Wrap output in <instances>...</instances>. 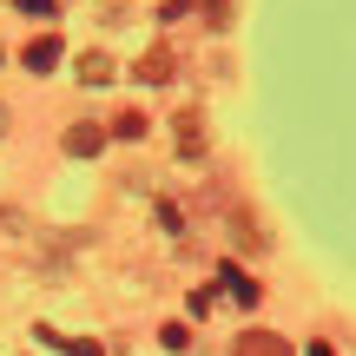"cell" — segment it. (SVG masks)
Masks as SVG:
<instances>
[{"label": "cell", "instance_id": "8992f818", "mask_svg": "<svg viewBox=\"0 0 356 356\" xmlns=\"http://www.w3.org/2000/svg\"><path fill=\"white\" fill-rule=\"evenodd\" d=\"M218 284H225V291H231V297H238V304H244V310H251V304H257V297H264V284H257V277H251V270H231V264H225V270H218Z\"/></svg>", "mask_w": 356, "mask_h": 356}, {"label": "cell", "instance_id": "6da1fadb", "mask_svg": "<svg viewBox=\"0 0 356 356\" xmlns=\"http://www.w3.org/2000/svg\"><path fill=\"white\" fill-rule=\"evenodd\" d=\"M231 356H297V350H291V337H277V330H244L238 343H231Z\"/></svg>", "mask_w": 356, "mask_h": 356}, {"label": "cell", "instance_id": "277c9868", "mask_svg": "<svg viewBox=\"0 0 356 356\" xmlns=\"http://www.w3.org/2000/svg\"><path fill=\"white\" fill-rule=\"evenodd\" d=\"M60 53H66V47H60V33H40L33 47L20 53V66H26V73H53V66H60Z\"/></svg>", "mask_w": 356, "mask_h": 356}, {"label": "cell", "instance_id": "8fae6325", "mask_svg": "<svg viewBox=\"0 0 356 356\" xmlns=\"http://www.w3.org/2000/svg\"><path fill=\"white\" fill-rule=\"evenodd\" d=\"M191 13V0H165V7H159V20H185Z\"/></svg>", "mask_w": 356, "mask_h": 356}, {"label": "cell", "instance_id": "7a4b0ae2", "mask_svg": "<svg viewBox=\"0 0 356 356\" xmlns=\"http://www.w3.org/2000/svg\"><path fill=\"white\" fill-rule=\"evenodd\" d=\"M172 139H178V159H204V145H211L198 113H178V119H172Z\"/></svg>", "mask_w": 356, "mask_h": 356}, {"label": "cell", "instance_id": "5b68a950", "mask_svg": "<svg viewBox=\"0 0 356 356\" xmlns=\"http://www.w3.org/2000/svg\"><path fill=\"white\" fill-rule=\"evenodd\" d=\"M172 73H178V53L172 47H152L139 66H132V79H145V86H159V79H172Z\"/></svg>", "mask_w": 356, "mask_h": 356}, {"label": "cell", "instance_id": "9c48e42d", "mask_svg": "<svg viewBox=\"0 0 356 356\" xmlns=\"http://www.w3.org/2000/svg\"><path fill=\"white\" fill-rule=\"evenodd\" d=\"M113 132H119V139H139V132H145V113H132V106H126V113L113 119Z\"/></svg>", "mask_w": 356, "mask_h": 356}, {"label": "cell", "instance_id": "4fadbf2b", "mask_svg": "<svg viewBox=\"0 0 356 356\" xmlns=\"http://www.w3.org/2000/svg\"><path fill=\"white\" fill-rule=\"evenodd\" d=\"M304 356H337V350H330V343H310V350H304Z\"/></svg>", "mask_w": 356, "mask_h": 356}, {"label": "cell", "instance_id": "30bf717a", "mask_svg": "<svg viewBox=\"0 0 356 356\" xmlns=\"http://www.w3.org/2000/svg\"><path fill=\"white\" fill-rule=\"evenodd\" d=\"M204 20H211V26H225V20H231V0H204Z\"/></svg>", "mask_w": 356, "mask_h": 356}, {"label": "cell", "instance_id": "ba28073f", "mask_svg": "<svg viewBox=\"0 0 356 356\" xmlns=\"http://www.w3.org/2000/svg\"><path fill=\"white\" fill-rule=\"evenodd\" d=\"M33 337H47L53 350H66V356H106L99 343H73V337H53V330H33Z\"/></svg>", "mask_w": 356, "mask_h": 356}, {"label": "cell", "instance_id": "3957f363", "mask_svg": "<svg viewBox=\"0 0 356 356\" xmlns=\"http://www.w3.org/2000/svg\"><path fill=\"white\" fill-rule=\"evenodd\" d=\"M60 145H66V159H92V152L106 145V126H86V119H73Z\"/></svg>", "mask_w": 356, "mask_h": 356}, {"label": "cell", "instance_id": "52a82bcc", "mask_svg": "<svg viewBox=\"0 0 356 356\" xmlns=\"http://www.w3.org/2000/svg\"><path fill=\"white\" fill-rule=\"evenodd\" d=\"M73 73H79V79H86V86H106V79H113V73H119V66H113V60H106V53H79V60H73Z\"/></svg>", "mask_w": 356, "mask_h": 356}, {"label": "cell", "instance_id": "7c38bea8", "mask_svg": "<svg viewBox=\"0 0 356 356\" xmlns=\"http://www.w3.org/2000/svg\"><path fill=\"white\" fill-rule=\"evenodd\" d=\"M20 7H26V13H40V20H47V13H53V0H20Z\"/></svg>", "mask_w": 356, "mask_h": 356}]
</instances>
